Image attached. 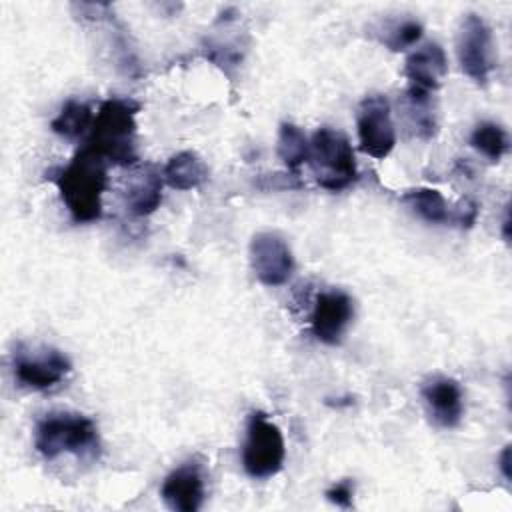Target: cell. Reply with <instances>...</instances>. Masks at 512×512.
I'll return each instance as SVG.
<instances>
[{"instance_id": "7402d4cb", "label": "cell", "mask_w": 512, "mask_h": 512, "mask_svg": "<svg viewBox=\"0 0 512 512\" xmlns=\"http://www.w3.org/2000/svg\"><path fill=\"white\" fill-rule=\"evenodd\" d=\"M328 498V502L340 506V508H350L352 500H354V484L352 480H340L334 486H330L324 494Z\"/></svg>"}, {"instance_id": "277c9868", "label": "cell", "mask_w": 512, "mask_h": 512, "mask_svg": "<svg viewBox=\"0 0 512 512\" xmlns=\"http://www.w3.org/2000/svg\"><path fill=\"white\" fill-rule=\"evenodd\" d=\"M308 164L316 182L330 192H340L358 180V166L350 140L332 128H318L310 138Z\"/></svg>"}, {"instance_id": "5bb4252c", "label": "cell", "mask_w": 512, "mask_h": 512, "mask_svg": "<svg viewBox=\"0 0 512 512\" xmlns=\"http://www.w3.org/2000/svg\"><path fill=\"white\" fill-rule=\"evenodd\" d=\"M162 186L164 176L154 164L136 166L130 172L124 188V202L128 212L134 216L152 214L162 202Z\"/></svg>"}, {"instance_id": "7c38bea8", "label": "cell", "mask_w": 512, "mask_h": 512, "mask_svg": "<svg viewBox=\"0 0 512 512\" xmlns=\"http://www.w3.org/2000/svg\"><path fill=\"white\" fill-rule=\"evenodd\" d=\"M420 396L432 422L440 428H456L464 416V394L460 384L448 376H432L422 388Z\"/></svg>"}, {"instance_id": "8fae6325", "label": "cell", "mask_w": 512, "mask_h": 512, "mask_svg": "<svg viewBox=\"0 0 512 512\" xmlns=\"http://www.w3.org/2000/svg\"><path fill=\"white\" fill-rule=\"evenodd\" d=\"M160 496L170 510L196 512L206 498V476L198 460H186L176 466L162 482Z\"/></svg>"}, {"instance_id": "e0dca14e", "label": "cell", "mask_w": 512, "mask_h": 512, "mask_svg": "<svg viewBox=\"0 0 512 512\" xmlns=\"http://www.w3.org/2000/svg\"><path fill=\"white\" fill-rule=\"evenodd\" d=\"M420 220L428 224L452 222V212L444 196L436 188H412L400 198Z\"/></svg>"}, {"instance_id": "9c48e42d", "label": "cell", "mask_w": 512, "mask_h": 512, "mask_svg": "<svg viewBox=\"0 0 512 512\" xmlns=\"http://www.w3.org/2000/svg\"><path fill=\"white\" fill-rule=\"evenodd\" d=\"M250 266L264 286H282L294 272V256L280 234L258 232L250 240Z\"/></svg>"}, {"instance_id": "2e32d148", "label": "cell", "mask_w": 512, "mask_h": 512, "mask_svg": "<svg viewBox=\"0 0 512 512\" xmlns=\"http://www.w3.org/2000/svg\"><path fill=\"white\" fill-rule=\"evenodd\" d=\"M164 182L174 190H192L208 180L206 162L192 150H182L170 156L162 168Z\"/></svg>"}, {"instance_id": "6da1fadb", "label": "cell", "mask_w": 512, "mask_h": 512, "mask_svg": "<svg viewBox=\"0 0 512 512\" xmlns=\"http://www.w3.org/2000/svg\"><path fill=\"white\" fill-rule=\"evenodd\" d=\"M60 198L78 224L102 218V194L108 186V162L90 146L80 148L64 168L50 172Z\"/></svg>"}, {"instance_id": "d6986e66", "label": "cell", "mask_w": 512, "mask_h": 512, "mask_svg": "<svg viewBox=\"0 0 512 512\" xmlns=\"http://www.w3.org/2000/svg\"><path fill=\"white\" fill-rule=\"evenodd\" d=\"M310 140L304 130L292 122H282L278 128L276 154L284 162L288 170H298L304 162H308Z\"/></svg>"}, {"instance_id": "cb8c5ba5", "label": "cell", "mask_w": 512, "mask_h": 512, "mask_svg": "<svg viewBox=\"0 0 512 512\" xmlns=\"http://www.w3.org/2000/svg\"><path fill=\"white\" fill-rule=\"evenodd\" d=\"M498 464H500V470H502L504 478H506V480H510V446H504V450H502V454H500Z\"/></svg>"}, {"instance_id": "603a6c76", "label": "cell", "mask_w": 512, "mask_h": 512, "mask_svg": "<svg viewBox=\"0 0 512 512\" xmlns=\"http://www.w3.org/2000/svg\"><path fill=\"white\" fill-rule=\"evenodd\" d=\"M478 218V204L470 198L462 200L460 206L452 212V222L462 226V228H470Z\"/></svg>"}, {"instance_id": "ac0fdd59", "label": "cell", "mask_w": 512, "mask_h": 512, "mask_svg": "<svg viewBox=\"0 0 512 512\" xmlns=\"http://www.w3.org/2000/svg\"><path fill=\"white\" fill-rule=\"evenodd\" d=\"M92 122L94 114L86 102L66 100L60 112L52 118L50 128L68 140H76L92 128Z\"/></svg>"}, {"instance_id": "52a82bcc", "label": "cell", "mask_w": 512, "mask_h": 512, "mask_svg": "<svg viewBox=\"0 0 512 512\" xmlns=\"http://www.w3.org/2000/svg\"><path fill=\"white\" fill-rule=\"evenodd\" d=\"M72 370L70 358L50 346L30 348L18 344L12 352V372L16 382L28 390H48L60 384Z\"/></svg>"}, {"instance_id": "7a4b0ae2", "label": "cell", "mask_w": 512, "mask_h": 512, "mask_svg": "<svg viewBox=\"0 0 512 512\" xmlns=\"http://www.w3.org/2000/svg\"><path fill=\"white\" fill-rule=\"evenodd\" d=\"M140 104L132 98H108L100 104L86 146L96 150L106 162L134 166L136 154V114Z\"/></svg>"}, {"instance_id": "5b68a950", "label": "cell", "mask_w": 512, "mask_h": 512, "mask_svg": "<svg viewBox=\"0 0 512 512\" xmlns=\"http://www.w3.org/2000/svg\"><path fill=\"white\" fill-rule=\"evenodd\" d=\"M286 458L282 430L264 412L254 410L246 420V436L242 444V468L254 480L276 476Z\"/></svg>"}, {"instance_id": "8992f818", "label": "cell", "mask_w": 512, "mask_h": 512, "mask_svg": "<svg viewBox=\"0 0 512 512\" xmlns=\"http://www.w3.org/2000/svg\"><path fill=\"white\" fill-rule=\"evenodd\" d=\"M456 56L462 72L478 86H486L496 64V52L492 28L480 14L462 16L456 32Z\"/></svg>"}, {"instance_id": "ba28073f", "label": "cell", "mask_w": 512, "mask_h": 512, "mask_svg": "<svg viewBox=\"0 0 512 512\" xmlns=\"http://www.w3.org/2000/svg\"><path fill=\"white\" fill-rule=\"evenodd\" d=\"M356 132L360 150L376 160H384L396 146L392 108L384 94H370L358 104Z\"/></svg>"}, {"instance_id": "9a60e30c", "label": "cell", "mask_w": 512, "mask_h": 512, "mask_svg": "<svg viewBox=\"0 0 512 512\" xmlns=\"http://www.w3.org/2000/svg\"><path fill=\"white\" fill-rule=\"evenodd\" d=\"M400 108L410 132L420 140H432L438 134V114L432 92L410 86L400 96Z\"/></svg>"}, {"instance_id": "4fadbf2b", "label": "cell", "mask_w": 512, "mask_h": 512, "mask_svg": "<svg viewBox=\"0 0 512 512\" xmlns=\"http://www.w3.org/2000/svg\"><path fill=\"white\" fill-rule=\"evenodd\" d=\"M404 74L410 86L434 92L448 74V58L438 42H426L412 50L404 62Z\"/></svg>"}, {"instance_id": "ffe728a7", "label": "cell", "mask_w": 512, "mask_h": 512, "mask_svg": "<svg viewBox=\"0 0 512 512\" xmlns=\"http://www.w3.org/2000/svg\"><path fill=\"white\" fill-rule=\"evenodd\" d=\"M470 146L474 150H478L482 156H486L490 162H498L510 148L508 142V134L506 130L492 122V120H484L478 122L470 134Z\"/></svg>"}, {"instance_id": "44dd1931", "label": "cell", "mask_w": 512, "mask_h": 512, "mask_svg": "<svg viewBox=\"0 0 512 512\" xmlns=\"http://www.w3.org/2000/svg\"><path fill=\"white\" fill-rule=\"evenodd\" d=\"M380 32V42L392 50V52H402L410 46H414L422 38V24L412 18H402V20H388Z\"/></svg>"}, {"instance_id": "3957f363", "label": "cell", "mask_w": 512, "mask_h": 512, "mask_svg": "<svg viewBox=\"0 0 512 512\" xmlns=\"http://www.w3.org/2000/svg\"><path fill=\"white\" fill-rule=\"evenodd\" d=\"M34 448L46 460L60 454L96 456L100 450L98 426L78 412H50L36 422Z\"/></svg>"}, {"instance_id": "30bf717a", "label": "cell", "mask_w": 512, "mask_h": 512, "mask_svg": "<svg viewBox=\"0 0 512 512\" xmlns=\"http://www.w3.org/2000/svg\"><path fill=\"white\" fill-rule=\"evenodd\" d=\"M354 318V300L342 290L320 292L310 314V330L322 344L336 346L342 342Z\"/></svg>"}]
</instances>
